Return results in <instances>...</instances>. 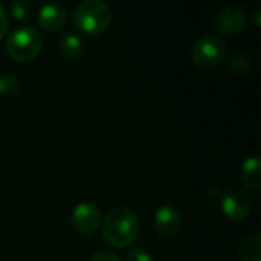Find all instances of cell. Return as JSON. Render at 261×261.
Masks as SVG:
<instances>
[{
	"label": "cell",
	"instance_id": "obj_1",
	"mask_svg": "<svg viewBox=\"0 0 261 261\" xmlns=\"http://www.w3.org/2000/svg\"><path fill=\"white\" fill-rule=\"evenodd\" d=\"M101 234L109 246L118 249L127 248L139 234V219L130 208H113L101 220Z\"/></svg>",
	"mask_w": 261,
	"mask_h": 261
},
{
	"label": "cell",
	"instance_id": "obj_2",
	"mask_svg": "<svg viewBox=\"0 0 261 261\" xmlns=\"http://www.w3.org/2000/svg\"><path fill=\"white\" fill-rule=\"evenodd\" d=\"M75 26L89 35L104 32L112 23V9L102 0H84L75 8Z\"/></svg>",
	"mask_w": 261,
	"mask_h": 261
},
{
	"label": "cell",
	"instance_id": "obj_3",
	"mask_svg": "<svg viewBox=\"0 0 261 261\" xmlns=\"http://www.w3.org/2000/svg\"><path fill=\"white\" fill-rule=\"evenodd\" d=\"M43 47V38L40 32L29 24L18 26L6 38L8 55L20 63L34 60Z\"/></svg>",
	"mask_w": 261,
	"mask_h": 261
},
{
	"label": "cell",
	"instance_id": "obj_4",
	"mask_svg": "<svg viewBox=\"0 0 261 261\" xmlns=\"http://www.w3.org/2000/svg\"><path fill=\"white\" fill-rule=\"evenodd\" d=\"M226 50L228 46L222 37L205 34L194 43L191 49V60L200 69H213L225 60Z\"/></svg>",
	"mask_w": 261,
	"mask_h": 261
},
{
	"label": "cell",
	"instance_id": "obj_5",
	"mask_svg": "<svg viewBox=\"0 0 261 261\" xmlns=\"http://www.w3.org/2000/svg\"><path fill=\"white\" fill-rule=\"evenodd\" d=\"M246 11L242 5L237 3H228L225 6H222L213 18V24L214 29L220 34V35H236L239 34L245 24H246Z\"/></svg>",
	"mask_w": 261,
	"mask_h": 261
},
{
	"label": "cell",
	"instance_id": "obj_6",
	"mask_svg": "<svg viewBox=\"0 0 261 261\" xmlns=\"http://www.w3.org/2000/svg\"><path fill=\"white\" fill-rule=\"evenodd\" d=\"M220 206L223 214L234 222H242L251 214L252 202L248 194L240 188H228L220 197Z\"/></svg>",
	"mask_w": 261,
	"mask_h": 261
},
{
	"label": "cell",
	"instance_id": "obj_7",
	"mask_svg": "<svg viewBox=\"0 0 261 261\" xmlns=\"http://www.w3.org/2000/svg\"><path fill=\"white\" fill-rule=\"evenodd\" d=\"M70 225L80 236H92L101 226V213L95 203H78L70 216Z\"/></svg>",
	"mask_w": 261,
	"mask_h": 261
},
{
	"label": "cell",
	"instance_id": "obj_8",
	"mask_svg": "<svg viewBox=\"0 0 261 261\" xmlns=\"http://www.w3.org/2000/svg\"><path fill=\"white\" fill-rule=\"evenodd\" d=\"M182 217L174 205H162L154 216L156 234L164 240H173L179 236Z\"/></svg>",
	"mask_w": 261,
	"mask_h": 261
},
{
	"label": "cell",
	"instance_id": "obj_9",
	"mask_svg": "<svg viewBox=\"0 0 261 261\" xmlns=\"http://www.w3.org/2000/svg\"><path fill=\"white\" fill-rule=\"evenodd\" d=\"M38 24L47 32H57L67 23V11L58 3H46L38 11Z\"/></svg>",
	"mask_w": 261,
	"mask_h": 261
},
{
	"label": "cell",
	"instance_id": "obj_10",
	"mask_svg": "<svg viewBox=\"0 0 261 261\" xmlns=\"http://www.w3.org/2000/svg\"><path fill=\"white\" fill-rule=\"evenodd\" d=\"M240 179L248 190H258L261 187V162L257 154L245 159L240 171Z\"/></svg>",
	"mask_w": 261,
	"mask_h": 261
},
{
	"label": "cell",
	"instance_id": "obj_11",
	"mask_svg": "<svg viewBox=\"0 0 261 261\" xmlns=\"http://www.w3.org/2000/svg\"><path fill=\"white\" fill-rule=\"evenodd\" d=\"M240 261H261V236L249 234L243 237L237 249Z\"/></svg>",
	"mask_w": 261,
	"mask_h": 261
},
{
	"label": "cell",
	"instance_id": "obj_12",
	"mask_svg": "<svg viewBox=\"0 0 261 261\" xmlns=\"http://www.w3.org/2000/svg\"><path fill=\"white\" fill-rule=\"evenodd\" d=\"M60 55L67 61H76L83 52V41L75 34H66L58 44Z\"/></svg>",
	"mask_w": 261,
	"mask_h": 261
},
{
	"label": "cell",
	"instance_id": "obj_13",
	"mask_svg": "<svg viewBox=\"0 0 261 261\" xmlns=\"http://www.w3.org/2000/svg\"><path fill=\"white\" fill-rule=\"evenodd\" d=\"M228 67L234 75H248L252 70V60L243 52H236L229 58Z\"/></svg>",
	"mask_w": 261,
	"mask_h": 261
},
{
	"label": "cell",
	"instance_id": "obj_14",
	"mask_svg": "<svg viewBox=\"0 0 261 261\" xmlns=\"http://www.w3.org/2000/svg\"><path fill=\"white\" fill-rule=\"evenodd\" d=\"M20 89H21V83L15 75H12V73L0 75V95L12 96V95L18 93Z\"/></svg>",
	"mask_w": 261,
	"mask_h": 261
},
{
	"label": "cell",
	"instance_id": "obj_15",
	"mask_svg": "<svg viewBox=\"0 0 261 261\" xmlns=\"http://www.w3.org/2000/svg\"><path fill=\"white\" fill-rule=\"evenodd\" d=\"M9 9H11V14H12L14 18L23 20L31 14L32 6H31V3L28 0H14V2L9 3Z\"/></svg>",
	"mask_w": 261,
	"mask_h": 261
},
{
	"label": "cell",
	"instance_id": "obj_16",
	"mask_svg": "<svg viewBox=\"0 0 261 261\" xmlns=\"http://www.w3.org/2000/svg\"><path fill=\"white\" fill-rule=\"evenodd\" d=\"M90 261H122L119 255H116L115 252L112 251H107V249H101L98 252H95L92 255Z\"/></svg>",
	"mask_w": 261,
	"mask_h": 261
},
{
	"label": "cell",
	"instance_id": "obj_17",
	"mask_svg": "<svg viewBox=\"0 0 261 261\" xmlns=\"http://www.w3.org/2000/svg\"><path fill=\"white\" fill-rule=\"evenodd\" d=\"M127 261H153L151 255L145 251V249H141V248H135L128 252L127 255Z\"/></svg>",
	"mask_w": 261,
	"mask_h": 261
},
{
	"label": "cell",
	"instance_id": "obj_18",
	"mask_svg": "<svg viewBox=\"0 0 261 261\" xmlns=\"http://www.w3.org/2000/svg\"><path fill=\"white\" fill-rule=\"evenodd\" d=\"M8 28H9V18H8V14H6L5 8L0 5V40L8 32Z\"/></svg>",
	"mask_w": 261,
	"mask_h": 261
}]
</instances>
